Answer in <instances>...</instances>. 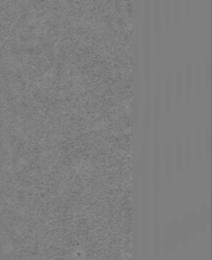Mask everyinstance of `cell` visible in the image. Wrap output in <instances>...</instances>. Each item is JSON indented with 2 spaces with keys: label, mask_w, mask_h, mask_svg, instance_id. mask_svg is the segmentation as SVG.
<instances>
[{
  "label": "cell",
  "mask_w": 212,
  "mask_h": 260,
  "mask_svg": "<svg viewBox=\"0 0 212 260\" xmlns=\"http://www.w3.org/2000/svg\"><path fill=\"white\" fill-rule=\"evenodd\" d=\"M169 1L165 2V19H166V23L167 25H169L170 23V8H169Z\"/></svg>",
  "instance_id": "14"
},
{
  "label": "cell",
  "mask_w": 212,
  "mask_h": 260,
  "mask_svg": "<svg viewBox=\"0 0 212 260\" xmlns=\"http://www.w3.org/2000/svg\"><path fill=\"white\" fill-rule=\"evenodd\" d=\"M174 97V91H173V78L171 76V73L168 72L165 77V83H164V104H165V110L166 113L169 115L172 108V100Z\"/></svg>",
  "instance_id": "4"
},
{
  "label": "cell",
  "mask_w": 212,
  "mask_h": 260,
  "mask_svg": "<svg viewBox=\"0 0 212 260\" xmlns=\"http://www.w3.org/2000/svg\"><path fill=\"white\" fill-rule=\"evenodd\" d=\"M210 65H211V59H210V54L206 55L205 58V66H204V72H205V83L204 86L205 89L209 92L210 90V83H211V77H210Z\"/></svg>",
  "instance_id": "13"
},
{
  "label": "cell",
  "mask_w": 212,
  "mask_h": 260,
  "mask_svg": "<svg viewBox=\"0 0 212 260\" xmlns=\"http://www.w3.org/2000/svg\"><path fill=\"white\" fill-rule=\"evenodd\" d=\"M173 91L176 104L179 105L182 99V93H183V80H182V69L177 67L175 71V76L173 79Z\"/></svg>",
  "instance_id": "7"
},
{
  "label": "cell",
  "mask_w": 212,
  "mask_h": 260,
  "mask_svg": "<svg viewBox=\"0 0 212 260\" xmlns=\"http://www.w3.org/2000/svg\"><path fill=\"white\" fill-rule=\"evenodd\" d=\"M164 163H165V177L169 180L173 173L175 171V165H174V154H173V148L171 146L170 139H167L166 142V149H165V159H164Z\"/></svg>",
  "instance_id": "3"
},
{
  "label": "cell",
  "mask_w": 212,
  "mask_h": 260,
  "mask_svg": "<svg viewBox=\"0 0 212 260\" xmlns=\"http://www.w3.org/2000/svg\"><path fill=\"white\" fill-rule=\"evenodd\" d=\"M174 154V165L175 170L180 171L184 166V157H183V141L181 137L178 136L175 141V147L173 149Z\"/></svg>",
  "instance_id": "5"
},
{
  "label": "cell",
  "mask_w": 212,
  "mask_h": 260,
  "mask_svg": "<svg viewBox=\"0 0 212 260\" xmlns=\"http://www.w3.org/2000/svg\"><path fill=\"white\" fill-rule=\"evenodd\" d=\"M203 137H204V144H205V154L209 157L210 156V151H211V126H210V122L207 121L204 127V133H203Z\"/></svg>",
  "instance_id": "12"
},
{
  "label": "cell",
  "mask_w": 212,
  "mask_h": 260,
  "mask_svg": "<svg viewBox=\"0 0 212 260\" xmlns=\"http://www.w3.org/2000/svg\"><path fill=\"white\" fill-rule=\"evenodd\" d=\"M183 157L184 165L189 167L193 161V141L190 131L186 133L185 141L183 142Z\"/></svg>",
  "instance_id": "8"
},
{
  "label": "cell",
  "mask_w": 212,
  "mask_h": 260,
  "mask_svg": "<svg viewBox=\"0 0 212 260\" xmlns=\"http://www.w3.org/2000/svg\"><path fill=\"white\" fill-rule=\"evenodd\" d=\"M162 39V13H161V1L156 2V47L158 51L161 49Z\"/></svg>",
  "instance_id": "9"
},
{
  "label": "cell",
  "mask_w": 212,
  "mask_h": 260,
  "mask_svg": "<svg viewBox=\"0 0 212 260\" xmlns=\"http://www.w3.org/2000/svg\"><path fill=\"white\" fill-rule=\"evenodd\" d=\"M159 126H157V138L156 147L154 153V162L151 175H153V184H154V193L157 204L159 202V194L161 189V178H162V158H161V144H160V131Z\"/></svg>",
  "instance_id": "1"
},
{
  "label": "cell",
  "mask_w": 212,
  "mask_h": 260,
  "mask_svg": "<svg viewBox=\"0 0 212 260\" xmlns=\"http://www.w3.org/2000/svg\"><path fill=\"white\" fill-rule=\"evenodd\" d=\"M195 91L196 94L199 95L202 89V66L200 58H196L195 60Z\"/></svg>",
  "instance_id": "11"
},
{
  "label": "cell",
  "mask_w": 212,
  "mask_h": 260,
  "mask_svg": "<svg viewBox=\"0 0 212 260\" xmlns=\"http://www.w3.org/2000/svg\"><path fill=\"white\" fill-rule=\"evenodd\" d=\"M194 150H195V160L200 161L203 156V142H202V130L200 127H196L195 139H194Z\"/></svg>",
  "instance_id": "10"
},
{
  "label": "cell",
  "mask_w": 212,
  "mask_h": 260,
  "mask_svg": "<svg viewBox=\"0 0 212 260\" xmlns=\"http://www.w3.org/2000/svg\"><path fill=\"white\" fill-rule=\"evenodd\" d=\"M182 80H183V91L186 95V98L189 100L192 94L193 85V69L190 63L186 64L184 75H182Z\"/></svg>",
  "instance_id": "6"
},
{
  "label": "cell",
  "mask_w": 212,
  "mask_h": 260,
  "mask_svg": "<svg viewBox=\"0 0 212 260\" xmlns=\"http://www.w3.org/2000/svg\"><path fill=\"white\" fill-rule=\"evenodd\" d=\"M155 119L157 126H160V119L163 105V82L160 70L157 71L156 85H155Z\"/></svg>",
  "instance_id": "2"
}]
</instances>
